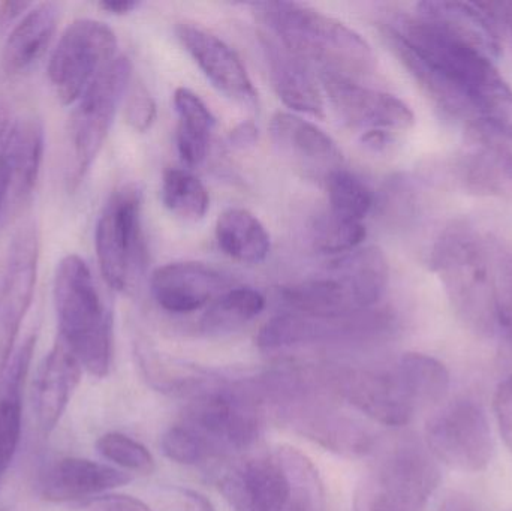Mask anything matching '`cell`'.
I'll return each mask as SVG.
<instances>
[{
    "mask_svg": "<svg viewBox=\"0 0 512 511\" xmlns=\"http://www.w3.org/2000/svg\"><path fill=\"white\" fill-rule=\"evenodd\" d=\"M379 27L421 89L468 135L512 138V90L493 60L498 21L484 3L421 2Z\"/></svg>",
    "mask_w": 512,
    "mask_h": 511,
    "instance_id": "1",
    "label": "cell"
},
{
    "mask_svg": "<svg viewBox=\"0 0 512 511\" xmlns=\"http://www.w3.org/2000/svg\"><path fill=\"white\" fill-rule=\"evenodd\" d=\"M498 251L468 221L451 222L433 246V272L454 314L481 338L498 335Z\"/></svg>",
    "mask_w": 512,
    "mask_h": 511,
    "instance_id": "2",
    "label": "cell"
},
{
    "mask_svg": "<svg viewBox=\"0 0 512 511\" xmlns=\"http://www.w3.org/2000/svg\"><path fill=\"white\" fill-rule=\"evenodd\" d=\"M252 6L271 36L322 72L357 80L375 71L372 47L342 21L301 3L261 2Z\"/></svg>",
    "mask_w": 512,
    "mask_h": 511,
    "instance_id": "3",
    "label": "cell"
},
{
    "mask_svg": "<svg viewBox=\"0 0 512 511\" xmlns=\"http://www.w3.org/2000/svg\"><path fill=\"white\" fill-rule=\"evenodd\" d=\"M53 296L60 341L77 357L84 372L107 377L113 356V320L80 255L69 254L60 260Z\"/></svg>",
    "mask_w": 512,
    "mask_h": 511,
    "instance_id": "4",
    "label": "cell"
},
{
    "mask_svg": "<svg viewBox=\"0 0 512 511\" xmlns=\"http://www.w3.org/2000/svg\"><path fill=\"white\" fill-rule=\"evenodd\" d=\"M390 267L376 246L355 249L324 272L280 290L291 312L322 317L357 314L375 308L387 290Z\"/></svg>",
    "mask_w": 512,
    "mask_h": 511,
    "instance_id": "5",
    "label": "cell"
},
{
    "mask_svg": "<svg viewBox=\"0 0 512 511\" xmlns=\"http://www.w3.org/2000/svg\"><path fill=\"white\" fill-rule=\"evenodd\" d=\"M439 482L441 471L429 447L403 438L357 491L354 511H423Z\"/></svg>",
    "mask_w": 512,
    "mask_h": 511,
    "instance_id": "6",
    "label": "cell"
},
{
    "mask_svg": "<svg viewBox=\"0 0 512 511\" xmlns=\"http://www.w3.org/2000/svg\"><path fill=\"white\" fill-rule=\"evenodd\" d=\"M132 65L128 57L119 56L102 69L78 101L69 129V191H75L89 173L107 140L117 108L131 83Z\"/></svg>",
    "mask_w": 512,
    "mask_h": 511,
    "instance_id": "7",
    "label": "cell"
},
{
    "mask_svg": "<svg viewBox=\"0 0 512 511\" xmlns=\"http://www.w3.org/2000/svg\"><path fill=\"white\" fill-rule=\"evenodd\" d=\"M264 413L248 380L237 383L221 380L192 398L185 425L200 434L219 455L222 450L254 446L261 437Z\"/></svg>",
    "mask_w": 512,
    "mask_h": 511,
    "instance_id": "8",
    "label": "cell"
},
{
    "mask_svg": "<svg viewBox=\"0 0 512 511\" xmlns=\"http://www.w3.org/2000/svg\"><path fill=\"white\" fill-rule=\"evenodd\" d=\"M117 38L110 26L80 18L66 27L48 62L51 89L63 105L80 101L105 66L116 59Z\"/></svg>",
    "mask_w": 512,
    "mask_h": 511,
    "instance_id": "9",
    "label": "cell"
},
{
    "mask_svg": "<svg viewBox=\"0 0 512 511\" xmlns=\"http://www.w3.org/2000/svg\"><path fill=\"white\" fill-rule=\"evenodd\" d=\"M143 194L137 185L117 189L102 209L95 233L99 269L108 287L123 291L143 267Z\"/></svg>",
    "mask_w": 512,
    "mask_h": 511,
    "instance_id": "10",
    "label": "cell"
},
{
    "mask_svg": "<svg viewBox=\"0 0 512 511\" xmlns=\"http://www.w3.org/2000/svg\"><path fill=\"white\" fill-rule=\"evenodd\" d=\"M393 327V315L384 309H367L337 317L286 312L262 326L256 345L261 350L276 351L303 345L372 341L387 335Z\"/></svg>",
    "mask_w": 512,
    "mask_h": 511,
    "instance_id": "11",
    "label": "cell"
},
{
    "mask_svg": "<svg viewBox=\"0 0 512 511\" xmlns=\"http://www.w3.org/2000/svg\"><path fill=\"white\" fill-rule=\"evenodd\" d=\"M426 446L436 461L462 473H480L495 453L486 411L474 399L445 405L426 426Z\"/></svg>",
    "mask_w": 512,
    "mask_h": 511,
    "instance_id": "12",
    "label": "cell"
},
{
    "mask_svg": "<svg viewBox=\"0 0 512 511\" xmlns=\"http://www.w3.org/2000/svg\"><path fill=\"white\" fill-rule=\"evenodd\" d=\"M38 263V230L26 222L12 237L0 281V375L14 356L21 323L32 305Z\"/></svg>",
    "mask_w": 512,
    "mask_h": 511,
    "instance_id": "13",
    "label": "cell"
},
{
    "mask_svg": "<svg viewBox=\"0 0 512 511\" xmlns=\"http://www.w3.org/2000/svg\"><path fill=\"white\" fill-rule=\"evenodd\" d=\"M295 434L343 458H363L375 450L376 435L355 417L337 410L333 399H310L274 411Z\"/></svg>",
    "mask_w": 512,
    "mask_h": 511,
    "instance_id": "14",
    "label": "cell"
},
{
    "mask_svg": "<svg viewBox=\"0 0 512 511\" xmlns=\"http://www.w3.org/2000/svg\"><path fill=\"white\" fill-rule=\"evenodd\" d=\"M328 378L337 399L348 402L355 410L381 425L390 428L406 426L417 411L394 369L370 371L328 366Z\"/></svg>",
    "mask_w": 512,
    "mask_h": 511,
    "instance_id": "15",
    "label": "cell"
},
{
    "mask_svg": "<svg viewBox=\"0 0 512 511\" xmlns=\"http://www.w3.org/2000/svg\"><path fill=\"white\" fill-rule=\"evenodd\" d=\"M322 89L334 113L351 128L366 131H408L415 116L408 104L381 90L370 89L352 78L322 72Z\"/></svg>",
    "mask_w": 512,
    "mask_h": 511,
    "instance_id": "16",
    "label": "cell"
},
{
    "mask_svg": "<svg viewBox=\"0 0 512 511\" xmlns=\"http://www.w3.org/2000/svg\"><path fill=\"white\" fill-rule=\"evenodd\" d=\"M270 135L279 155L304 179L325 183L343 168V153L336 141L297 114H274Z\"/></svg>",
    "mask_w": 512,
    "mask_h": 511,
    "instance_id": "17",
    "label": "cell"
},
{
    "mask_svg": "<svg viewBox=\"0 0 512 511\" xmlns=\"http://www.w3.org/2000/svg\"><path fill=\"white\" fill-rule=\"evenodd\" d=\"M176 33L185 50L219 92L237 104L252 110L258 108V92L248 69L224 39L194 23L177 24Z\"/></svg>",
    "mask_w": 512,
    "mask_h": 511,
    "instance_id": "18",
    "label": "cell"
},
{
    "mask_svg": "<svg viewBox=\"0 0 512 511\" xmlns=\"http://www.w3.org/2000/svg\"><path fill=\"white\" fill-rule=\"evenodd\" d=\"M150 287L156 303L164 311L191 314L230 290V279L209 264L176 261L156 269Z\"/></svg>",
    "mask_w": 512,
    "mask_h": 511,
    "instance_id": "19",
    "label": "cell"
},
{
    "mask_svg": "<svg viewBox=\"0 0 512 511\" xmlns=\"http://www.w3.org/2000/svg\"><path fill=\"white\" fill-rule=\"evenodd\" d=\"M131 474L101 462L63 458L42 474L41 495L50 503H84L131 483Z\"/></svg>",
    "mask_w": 512,
    "mask_h": 511,
    "instance_id": "20",
    "label": "cell"
},
{
    "mask_svg": "<svg viewBox=\"0 0 512 511\" xmlns=\"http://www.w3.org/2000/svg\"><path fill=\"white\" fill-rule=\"evenodd\" d=\"M219 491L236 511H285L289 488L274 458H256L219 477Z\"/></svg>",
    "mask_w": 512,
    "mask_h": 511,
    "instance_id": "21",
    "label": "cell"
},
{
    "mask_svg": "<svg viewBox=\"0 0 512 511\" xmlns=\"http://www.w3.org/2000/svg\"><path fill=\"white\" fill-rule=\"evenodd\" d=\"M83 372L77 357L57 339L39 366L33 386L36 422L44 434H50L59 425Z\"/></svg>",
    "mask_w": 512,
    "mask_h": 511,
    "instance_id": "22",
    "label": "cell"
},
{
    "mask_svg": "<svg viewBox=\"0 0 512 511\" xmlns=\"http://www.w3.org/2000/svg\"><path fill=\"white\" fill-rule=\"evenodd\" d=\"M261 44L268 75L280 101L291 110L322 119L325 116L324 95L309 63L295 56L274 36L262 35Z\"/></svg>",
    "mask_w": 512,
    "mask_h": 511,
    "instance_id": "23",
    "label": "cell"
},
{
    "mask_svg": "<svg viewBox=\"0 0 512 511\" xmlns=\"http://www.w3.org/2000/svg\"><path fill=\"white\" fill-rule=\"evenodd\" d=\"M44 155V128L35 117L17 120L0 147V167L6 176V204L21 203L32 194ZM5 204V206H6Z\"/></svg>",
    "mask_w": 512,
    "mask_h": 511,
    "instance_id": "24",
    "label": "cell"
},
{
    "mask_svg": "<svg viewBox=\"0 0 512 511\" xmlns=\"http://www.w3.org/2000/svg\"><path fill=\"white\" fill-rule=\"evenodd\" d=\"M32 335L15 351L0 375V470H6L20 446L23 432V393L35 351Z\"/></svg>",
    "mask_w": 512,
    "mask_h": 511,
    "instance_id": "25",
    "label": "cell"
},
{
    "mask_svg": "<svg viewBox=\"0 0 512 511\" xmlns=\"http://www.w3.org/2000/svg\"><path fill=\"white\" fill-rule=\"evenodd\" d=\"M59 18V6L51 2L39 3L23 15L3 45L0 65L6 75L21 74L41 59L56 33Z\"/></svg>",
    "mask_w": 512,
    "mask_h": 511,
    "instance_id": "26",
    "label": "cell"
},
{
    "mask_svg": "<svg viewBox=\"0 0 512 511\" xmlns=\"http://www.w3.org/2000/svg\"><path fill=\"white\" fill-rule=\"evenodd\" d=\"M174 107L179 116L176 141L180 158L189 167H197L206 161L209 153L215 116L206 102L188 87H179L174 92Z\"/></svg>",
    "mask_w": 512,
    "mask_h": 511,
    "instance_id": "27",
    "label": "cell"
},
{
    "mask_svg": "<svg viewBox=\"0 0 512 511\" xmlns=\"http://www.w3.org/2000/svg\"><path fill=\"white\" fill-rule=\"evenodd\" d=\"M219 248L234 260L258 264L270 252V234L262 222L245 209H230L216 222Z\"/></svg>",
    "mask_w": 512,
    "mask_h": 511,
    "instance_id": "28",
    "label": "cell"
},
{
    "mask_svg": "<svg viewBox=\"0 0 512 511\" xmlns=\"http://www.w3.org/2000/svg\"><path fill=\"white\" fill-rule=\"evenodd\" d=\"M394 372L415 407L438 405L450 390V372L444 363L423 353H406L397 360Z\"/></svg>",
    "mask_w": 512,
    "mask_h": 511,
    "instance_id": "29",
    "label": "cell"
},
{
    "mask_svg": "<svg viewBox=\"0 0 512 511\" xmlns=\"http://www.w3.org/2000/svg\"><path fill=\"white\" fill-rule=\"evenodd\" d=\"M273 458L288 483L289 506L300 511H325L327 495L315 464L291 446L279 447Z\"/></svg>",
    "mask_w": 512,
    "mask_h": 511,
    "instance_id": "30",
    "label": "cell"
},
{
    "mask_svg": "<svg viewBox=\"0 0 512 511\" xmlns=\"http://www.w3.org/2000/svg\"><path fill=\"white\" fill-rule=\"evenodd\" d=\"M264 308V296L254 288H230L210 303L201 318V330L207 335L234 332L258 317Z\"/></svg>",
    "mask_w": 512,
    "mask_h": 511,
    "instance_id": "31",
    "label": "cell"
},
{
    "mask_svg": "<svg viewBox=\"0 0 512 511\" xmlns=\"http://www.w3.org/2000/svg\"><path fill=\"white\" fill-rule=\"evenodd\" d=\"M161 195L165 207L177 218L185 221H200L209 212V192L191 171L182 168L165 170Z\"/></svg>",
    "mask_w": 512,
    "mask_h": 511,
    "instance_id": "32",
    "label": "cell"
},
{
    "mask_svg": "<svg viewBox=\"0 0 512 511\" xmlns=\"http://www.w3.org/2000/svg\"><path fill=\"white\" fill-rule=\"evenodd\" d=\"M328 212L348 221L363 222L373 207V194L363 180L351 171L340 168L334 171L327 182Z\"/></svg>",
    "mask_w": 512,
    "mask_h": 511,
    "instance_id": "33",
    "label": "cell"
},
{
    "mask_svg": "<svg viewBox=\"0 0 512 511\" xmlns=\"http://www.w3.org/2000/svg\"><path fill=\"white\" fill-rule=\"evenodd\" d=\"M363 222L348 221L331 212L316 219L312 227L313 248L321 254L352 252L366 239Z\"/></svg>",
    "mask_w": 512,
    "mask_h": 511,
    "instance_id": "34",
    "label": "cell"
},
{
    "mask_svg": "<svg viewBox=\"0 0 512 511\" xmlns=\"http://www.w3.org/2000/svg\"><path fill=\"white\" fill-rule=\"evenodd\" d=\"M99 455L113 462L122 470L138 474H152L156 461L152 453L128 435L120 432H108L96 441Z\"/></svg>",
    "mask_w": 512,
    "mask_h": 511,
    "instance_id": "35",
    "label": "cell"
},
{
    "mask_svg": "<svg viewBox=\"0 0 512 511\" xmlns=\"http://www.w3.org/2000/svg\"><path fill=\"white\" fill-rule=\"evenodd\" d=\"M161 447L162 453L170 461L186 467L203 464L207 459L218 455L200 434L186 425L171 426L162 435Z\"/></svg>",
    "mask_w": 512,
    "mask_h": 511,
    "instance_id": "36",
    "label": "cell"
},
{
    "mask_svg": "<svg viewBox=\"0 0 512 511\" xmlns=\"http://www.w3.org/2000/svg\"><path fill=\"white\" fill-rule=\"evenodd\" d=\"M498 335L512 354V254L498 251Z\"/></svg>",
    "mask_w": 512,
    "mask_h": 511,
    "instance_id": "37",
    "label": "cell"
},
{
    "mask_svg": "<svg viewBox=\"0 0 512 511\" xmlns=\"http://www.w3.org/2000/svg\"><path fill=\"white\" fill-rule=\"evenodd\" d=\"M159 511H216L215 504L194 489L182 486H165L155 497Z\"/></svg>",
    "mask_w": 512,
    "mask_h": 511,
    "instance_id": "38",
    "label": "cell"
},
{
    "mask_svg": "<svg viewBox=\"0 0 512 511\" xmlns=\"http://www.w3.org/2000/svg\"><path fill=\"white\" fill-rule=\"evenodd\" d=\"M125 117L134 131L144 134L152 128L156 119V102L143 84H135L129 90L125 105Z\"/></svg>",
    "mask_w": 512,
    "mask_h": 511,
    "instance_id": "39",
    "label": "cell"
},
{
    "mask_svg": "<svg viewBox=\"0 0 512 511\" xmlns=\"http://www.w3.org/2000/svg\"><path fill=\"white\" fill-rule=\"evenodd\" d=\"M495 416L499 432L512 453V374L496 389Z\"/></svg>",
    "mask_w": 512,
    "mask_h": 511,
    "instance_id": "40",
    "label": "cell"
},
{
    "mask_svg": "<svg viewBox=\"0 0 512 511\" xmlns=\"http://www.w3.org/2000/svg\"><path fill=\"white\" fill-rule=\"evenodd\" d=\"M84 511H153L149 504L131 495L104 494L80 504Z\"/></svg>",
    "mask_w": 512,
    "mask_h": 511,
    "instance_id": "41",
    "label": "cell"
},
{
    "mask_svg": "<svg viewBox=\"0 0 512 511\" xmlns=\"http://www.w3.org/2000/svg\"><path fill=\"white\" fill-rule=\"evenodd\" d=\"M32 6L29 2H11V0H0V38L8 32L12 23H15L20 15L26 14L27 9Z\"/></svg>",
    "mask_w": 512,
    "mask_h": 511,
    "instance_id": "42",
    "label": "cell"
},
{
    "mask_svg": "<svg viewBox=\"0 0 512 511\" xmlns=\"http://www.w3.org/2000/svg\"><path fill=\"white\" fill-rule=\"evenodd\" d=\"M230 141L237 149H248V147L255 146L258 141V128L251 122L240 123L231 131Z\"/></svg>",
    "mask_w": 512,
    "mask_h": 511,
    "instance_id": "43",
    "label": "cell"
},
{
    "mask_svg": "<svg viewBox=\"0 0 512 511\" xmlns=\"http://www.w3.org/2000/svg\"><path fill=\"white\" fill-rule=\"evenodd\" d=\"M498 24H505L512 38V2L484 3Z\"/></svg>",
    "mask_w": 512,
    "mask_h": 511,
    "instance_id": "44",
    "label": "cell"
},
{
    "mask_svg": "<svg viewBox=\"0 0 512 511\" xmlns=\"http://www.w3.org/2000/svg\"><path fill=\"white\" fill-rule=\"evenodd\" d=\"M391 134L384 131H366L361 135V143L373 152H381L390 143Z\"/></svg>",
    "mask_w": 512,
    "mask_h": 511,
    "instance_id": "45",
    "label": "cell"
},
{
    "mask_svg": "<svg viewBox=\"0 0 512 511\" xmlns=\"http://www.w3.org/2000/svg\"><path fill=\"white\" fill-rule=\"evenodd\" d=\"M140 5L141 2H137V0H102L99 3V8L110 12V14L125 15L135 11Z\"/></svg>",
    "mask_w": 512,
    "mask_h": 511,
    "instance_id": "46",
    "label": "cell"
},
{
    "mask_svg": "<svg viewBox=\"0 0 512 511\" xmlns=\"http://www.w3.org/2000/svg\"><path fill=\"white\" fill-rule=\"evenodd\" d=\"M9 129V107L6 102L0 101V147L8 135Z\"/></svg>",
    "mask_w": 512,
    "mask_h": 511,
    "instance_id": "47",
    "label": "cell"
},
{
    "mask_svg": "<svg viewBox=\"0 0 512 511\" xmlns=\"http://www.w3.org/2000/svg\"><path fill=\"white\" fill-rule=\"evenodd\" d=\"M6 194H8V183H6L5 173H3L2 167H0V210L5 207Z\"/></svg>",
    "mask_w": 512,
    "mask_h": 511,
    "instance_id": "48",
    "label": "cell"
},
{
    "mask_svg": "<svg viewBox=\"0 0 512 511\" xmlns=\"http://www.w3.org/2000/svg\"><path fill=\"white\" fill-rule=\"evenodd\" d=\"M441 511H474L472 509H469V507L463 506V504L460 503H450L445 504L444 507H442Z\"/></svg>",
    "mask_w": 512,
    "mask_h": 511,
    "instance_id": "49",
    "label": "cell"
},
{
    "mask_svg": "<svg viewBox=\"0 0 512 511\" xmlns=\"http://www.w3.org/2000/svg\"><path fill=\"white\" fill-rule=\"evenodd\" d=\"M285 511H300V510L295 509V507L288 506V507H286V510H285Z\"/></svg>",
    "mask_w": 512,
    "mask_h": 511,
    "instance_id": "50",
    "label": "cell"
},
{
    "mask_svg": "<svg viewBox=\"0 0 512 511\" xmlns=\"http://www.w3.org/2000/svg\"><path fill=\"white\" fill-rule=\"evenodd\" d=\"M0 474H2V470H0Z\"/></svg>",
    "mask_w": 512,
    "mask_h": 511,
    "instance_id": "51",
    "label": "cell"
}]
</instances>
